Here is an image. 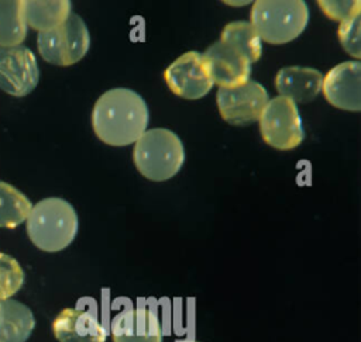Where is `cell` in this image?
<instances>
[{
	"instance_id": "1",
	"label": "cell",
	"mask_w": 361,
	"mask_h": 342,
	"mask_svg": "<svg viewBox=\"0 0 361 342\" xmlns=\"http://www.w3.org/2000/svg\"><path fill=\"white\" fill-rule=\"evenodd\" d=\"M148 107L131 89L116 87L103 93L94 103L92 125L97 138L111 146L135 142L147 129Z\"/></svg>"
},
{
	"instance_id": "2",
	"label": "cell",
	"mask_w": 361,
	"mask_h": 342,
	"mask_svg": "<svg viewBox=\"0 0 361 342\" xmlns=\"http://www.w3.org/2000/svg\"><path fill=\"white\" fill-rule=\"evenodd\" d=\"M27 234L31 242L45 252L65 249L76 236L78 215L71 203L48 197L32 205L27 217Z\"/></svg>"
},
{
	"instance_id": "3",
	"label": "cell",
	"mask_w": 361,
	"mask_h": 342,
	"mask_svg": "<svg viewBox=\"0 0 361 342\" xmlns=\"http://www.w3.org/2000/svg\"><path fill=\"white\" fill-rule=\"evenodd\" d=\"M133 160L137 170L147 179L162 182L173 177L185 160V149L180 138L166 128L145 131L133 149Z\"/></svg>"
},
{
	"instance_id": "4",
	"label": "cell",
	"mask_w": 361,
	"mask_h": 342,
	"mask_svg": "<svg viewBox=\"0 0 361 342\" xmlns=\"http://www.w3.org/2000/svg\"><path fill=\"white\" fill-rule=\"evenodd\" d=\"M250 24L261 41L279 45L293 41L307 25L309 8L302 0H258L252 4Z\"/></svg>"
},
{
	"instance_id": "5",
	"label": "cell",
	"mask_w": 361,
	"mask_h": 342,
	"mask_svg": "<svg viewBox=\"0 0 361 342\" xmlns=\"http://www.w3.org/2000/svg\"><path fill=\"white\" fill-rule=\"evenodd\" d=\"M90 46V35L85 21L78 14L69 17L58 27L38 32L37 48L48 63L71 66L79 62Z\"/></svg>"
},
{
	"instance_id": "6",
	"label": "cell",
	"mask_w": 361,
	"mask_h": 342,
	"mask_svg": "<svg viewBox=\"0 0 361 342\" xmlns=\"http://www.w3.org/2000/svg\"><path fill=\"white\" fill-rule=\"evenodd\" d=\"M258 120L262 139L275 149L289 151L303 141L305 131L298 107L286 97L268 100Z\"/></svg>"
},
{
	"instance_id": "7",
	"label": "cell",
	"mask_w": 361,
	"mask_h": 342,
	"mask_svg": "<svg viewBox=\"0 0 361 342\" xmlns=\"http://www.w3.org/2000/svg\"><path fill=\"white\" fill-rule=\"evenodd\" d=\"M267 101L265 87L255 80L233 87H219L216 94L221 118L233 125H248L257 121Z\"/></svg>"
},
{
	"instance_id": "8",
	"label": "cell",
	"mask_w": 361,
	"mask_h": 342,
	"mask_svg": "<svg viewBox=\"0 0 361 342\" xmlns=\"http://www.w3.org/2000/svg\"><path fill=\"white\" fill-rule=\"evenodd\" d=\"M39 80L35 55L27 46H0V89L14 97L31 93Z\"/></svg>"
},
{
	"instance_id": "9",
	"label": "cell",
	"mask_w": 361,
	"mask_h": 342,
	"mask_svg": "<svg viewBox=\"0 0 361 342\" xmlns=\"http://www.w3.org/2000/svg\"><path fill=\"white\" fill-rule=\"evenodd\" d=\"M164 77L172 93L188 100L206 96L213 86L203 55L196 51L176 58L165 69Z\"/></svg>"
},
{
	"instance_id": "10",
	"label": "cell",
	"mask_w": 361,
	"mask_h": 342,
	"mask_svg": "<svg viewBox=\"0 0 361 342\" xmlns=\"http://www.w3.org/2000/svg\"><path fill=\"white\" fill-rule=\"evenodd\" d=\"M322 90L331 106L347 111H360L361 63L358 61H348L330 69L323 77Z\"/></svg>"
},
{
	"instance_id": "11",
	"label": "cell",
	"mask_w": 361,
	"mask_h": 342,
	"mask_svg": "<svg viewBox=\"0 0 361 342\" xmlns=\"http://www.w3.org/2000/svg\"><path fill=\"white\" fill-rule=\"evenodd\" d=\"M212 83L220 87H233L250 80V61L221 41L210 45L203 53Z\"/></svg>"
},
{
	"instance_id": "12",
	"label": "cell",
	"mask_w": 361,
	"mask_h": 342,
	"mask_svg": "<svg viewBox=\"0 0 361 342\" xmlns=\"http://www.w3.org/2000/svg\"><path fill=\"white\" fill-rule=\"evenodd\" d=\"M113 342H162V328L155 312L148 308H128L111 322Z\"/></svg>"
},
{
	"instance_id": "13",
	"label": "cell",
	"mask_w": 361,
	"mask_h": 342,
	"mask_svg": "<svg viewBox=\"0 0 361 342\" xmlns=\"http://www.w3.org/2000/svg\"><path fill=\"white\" fill-rule=\"evenodd\" d=\"M59 342H106V329L96 315L87 310L65 308L52 322Z\"/></svg>"
},
{
	"instance_id": "14",
	"label": "cell",
	"mask_w": 361,
	"mask_h": 342,
	"mask_svg": "<svg viewBox=\"0 0 361 342\" xmlns=\"http://www.w3.org/2000/svg\"><path fill=\"white\" fill-rule=\"evenodd\" d=\"M323 75L307 66H286L278 70L275 86L282 97L296 103L312 101L322 90Z\"/></svg>"
},
{
	"instance_id": "15",
	"label": "cell",
	"mask_w": 361,
	"mask_h": 342,
	"mask_svg": "<svg viewBox=\"0 0 361 342\" xmlns=\"http://www.w3.org/2000/svg\"><path fill=\"white\" fill-rule=\"evenodd\" d=\"M35 327L31 310L17 300H0V342H25Z\"/></svg>"
},
{
	"instance_id": "16",
	"label": "cell",
	"mask_w": 361,
	"mask_h": 342,
	"mask_svg": "<svg viewBox=\"0 0 361 342\" xmlns=\"http://www.w3.org/2000/svg\"><path fill=\"white\" fill-rule=\"evenodd\" d=\"M21 11L27 27L38 32L49 31L62 24L71 14L68 0H21Z\"/></svg>"
},
{
	"instance_id": "17",
	"label": "cell",
	"mask_w": 361,
	"mask_h": 342,
	"mask_svg": "<svg viewBox=\"0 0 361 342\" xmlns=\"http://www.w3.org/2000/svg\"><path fill=\"white\" fill-rule=\"evenodd\" d=\"M220 41L243 53L250 63L257 62L261 56V38L248 21L228 23L221 31Z\"/></svg>"
},
{
	"instance_id": "18",
	"label": "cell",
	"mask_w": 361,
	"mask_h": 342,
	"mask_svg": "<svg viewBox=\"0 0 361 342\" xmlns=\"http://www.w3.org/2000/svg\"><path fill=\"white\" fill-rule=\"evenodd\" d=\"M32 208L28 197L14 186L0 180V227L16 228L27 220Z\"/></svg>"
},
{
	"instance_id": "19",
	"label": "cell",
	"mask_w": 361,
	"mask_h": 342,
	"mask_svg": "<svg viewBox=\"0 0 361 342\" xmlns=\"http://www.w3.org/2000/svg\"><path fill=\"white\" fill-rule=\"evenodd\" d=\"M27 24L21 0H0V46H18L25 39Z\"/></svg>"
},
{
	"instance_id": "20",
	"label": "cell",
	"mask_w": 361,
	"mask_h": 342,
	"mask_svg": "<svg viewBox=\"0 0 361 342\" xmlns=\"http://www.w3.org/2000/svg\"><path fill=\"white\" fill-rule=\"evenodd\" d=\"M24 283V270L13 256L0 252V300L14 296Z\"/></svg>"
},
{
	"instance_id": "21",
	"label": "cell",
	"mask_w": 361,
	"mask_h": 342,
	"mask_svg": "<svg viewBox=\"0 0 361 342\" xmlns=\"http://www.w3.org/2000/svg\"><path fill=\"white\" fill-rule=\"evenodd\" d=\"M338 39L343 48L354 58L361 56L360 46V13L343 20L338 27Z\"/></svg>"
},
{
	"instance_id": "22",
	"label": "cell",
	"mask_w": 361,
	"mask_h": 342,
	"mask_svg": "<svg viewBox=\"0 0 361 342\" xmlns=\"http://www.w3.org/2000/svg\"><path fill=\"white\" fill-rule=\"evenodd\" d=\"M320 8L323 10V13L330 17L334 21H343L357 13L361 11V3L360 1H319Z\"/></svg>"
}]
</instances>
